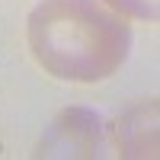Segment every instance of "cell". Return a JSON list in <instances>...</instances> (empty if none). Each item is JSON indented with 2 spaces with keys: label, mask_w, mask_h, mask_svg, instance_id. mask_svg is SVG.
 Wrapping results in <instances>:
<instances>
[{
  "label": "cell",
  "mask_w": 160,
  "mask_h": 160,
  "mask_svg": "<svg viewBox=\"0 0 160 160\" xmlns=\"http://www.w3.org/2000/svg\"><path fill=\"white\" fill-rule=\"evenodd\" d=\"M102 122L90 109L64 112L42 141V157H96L102 154Z\"/></svg>",
  "instance_id": "7a4b0ae2"
},
{
  "label": "cell",
  "mask_w": 160,
  "mask_h": 160,
  "mask_svg": "<svg viewBox=\"0 0 160 160\" xmlns=\"http://www.w3.org/2000/svg\"><path fill=\"white\" fill-rule=\"evenodd\" d=\"M112 10L122 16H138V19H157V0H106Z\"/></svg>",
  "instance_id": "3957f363"
},
{
  "label": "cell",
  "mask_w": 160,
  "mask_h": 160,
  "mask_svg": "<svg viewBox=\"0 0 160 160\" xmlns=\"http://www.w3.org/2000/svg\"><path fill=\"white\" fill-rule=\"evenodd\" d=\"M29 48L51 77L93 83L122 68L131 29L102 0H42L29 16Z\"/></svg>",
  "instance_id": "6da1fadb"
}]
</instances>
